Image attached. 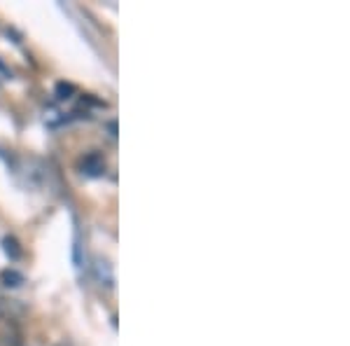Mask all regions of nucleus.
Masks as SVG:
<instances>
[{
	"instance_id": "f257e3e1",
	"label": "nucleus",
	"mask_w": 350,
	"mask_h": 346,
	"mask_svg": "<svg viewBox=\"0 0 350 346\" xmlns=\"http://www.w3.org/2000/svg\"><path fill=\"white\" fill-rule=\"evenodd\" d=\"M103 169H105V162H103V157H100V155H87V157H84V162H82V171L84 173L100 175V173H103Z\"/></svg>"
},
{
	"instance_id": "f03ea898",
	"label": "nucleus",
	"mask_w": 350,
	"mask_h": 346,
	"mask_svg": "<svg viewBox=\"0 0 350 346\" xmlns=\"http://www.w3.org/2000/svg\"><path fill=\"white\" fill-rule=\"evenodd\" d=\"M3 283L8 288H19L21 283H24V276H21L16 269H5L3 271Z\"/></svg>"
},
{
	"instance_id": "7ed1b4c3",
	"label": "nucleus",
	"mask_w": 350,
	"mask_h": 346,
	"mask_svg": "<svg viewBox=\"0 0 350 346\" xmlns=\"http://www.w3.org/2000/svg\"><path fill=\"white\" fill-rule=\"evenodd\" d=\"M3 246H5V253H8L12 260H16V258L21 255L19 243H16V239H12V236H5V239H3Z\"/></svg>"
},
{
	"instance_id": "20e7f679",
	"label": "nucleus",
	"mask_w": 350,
	"mask_h": 346,
	"mask_svg": "<svg viewBox=\"0 0 350 346\" xmlns=\"http://www.w3.org/2000/svg\"><path fill=\"white\" fill-rule=\"evenodd\" d=\"M56 92H59V99H68V96H70L72 92H75V87H72V84H56Z\"/></svg>"
},
{
	"instance_id": "39448f33",
	"label": "nucleus",
	"mask_w": 350,
	"mask_h": 346,
	"mask_svg": "<svg viewBox=\"0 0 350 346\" xmlns=\"http://www.w3.org/2000/svg\"><path fill=\"white\" fill-rule=\"evenodd\" d=\"M12 314V299H0V319Z\"/></svg>"
}]
</instances>
